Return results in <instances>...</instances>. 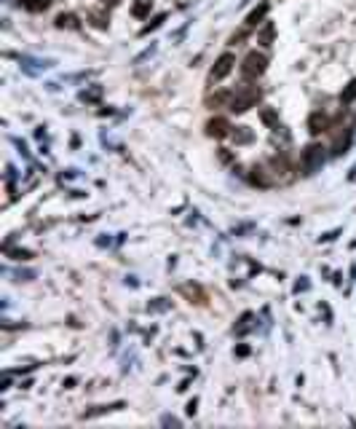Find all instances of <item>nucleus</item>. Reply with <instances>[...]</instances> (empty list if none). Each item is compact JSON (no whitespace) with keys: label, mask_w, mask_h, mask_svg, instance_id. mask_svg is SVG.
Instances as JSON below:
<instances>
[{"label":"nucleus","mask_w":356,"mask_h":429,"mask_svg":"<svg viewBox=\"0 0 356 429\" xmlns=\"http://www.w3.org/2000/svg\"><path fill=\"white\" fill-rule=\"evenodd\" d=\"M265 67H268V56L265 54H260V51H249V54L244 56V62H241V76L246 78V81H257V78L265 73Z\"/></svg>","instance_id":"f257e3e1"},{"label":"nucleus","mask_w":356,"mask_h":429,"mask_svg":"<svg viewBox=\"0 0 356 429\" xmlns=\"http://www.w3.org/2000/svg\"><path fill=\"white\" fill-rule=\"evenodd\" d=\"M257 100H260V89L244 83L238 91H233V100H231V105L228 107H231L233 113H246L252 105H257Z\"/></svg>","instance_id":"f03ea898"},{"label":"nucleus","mask_w":356,"mask_h":429,"mask_svg":"<svg viewBox=\"0 0 356 429\" xmlns=\"http://www.w3.org/2000/svg\"><path fill=\"white\" fill-rule=\"evenodd\" d=\"M321 164H324V148H321V145H308L306 151L300 153V169H303V175H313Z\"/></svg>","instance_id":"7ed1b4c3"},{"label":"nucleus","mask_w":356,"mask_h":429,"mask_svg":"<svg viewBox=\"0 0 356 429\" xmlns=\"http://www.w3.org/2000/svg\"><path fill=\"white\" fill-rule=\"evenodd\" d=\"M233 65H236V56L231 54V51H225V54L220 56V59L214 62V67H212V81H222V78H228L233 73Z\"/></svg>","instance_id":"20e7f679"},{"label":"nucleus","mask_w":356,"mask_h":429,"mask_svg":"<svg viewBox=\"0 0 356 429\" xmlns=\"http://www.w3.org/2000/svg\"><path fill=\"white\" fill-rule=\"evenodd\" d=\"M231 124H228V118H222V116H214L212 121H206V134L209 137H214V140H222V137H228L231 134Z\"/></svg>","instance_id":"39448f33"},{"label":"nucleus","mask_w":356,"mask_h":429,"mask_svg":"<svg viewBox=\"0 0 356 429\" xmlns=\"http://www.w3.org/2000/svg\"><path fill=\"white\" fill-rule=\"evenodd\" d=\"M327 129H330V118H327V113L316 110V113L308 116V131H311V134H324Z\"/></svg>","instance_id":"423d86ee"},{"label":"nucleus","mask_w":356,"mask_h":429,"mask_svg":"<svg viewBox=\"0 0 356 429\" xmlns=\"http://www.w3.org/2000/svg\"><path fill=\"white\" fill-rule=\"evenodd\" d=\"M249 182L257 188H271V177H268L265 167H252L249 169Z\"/></svg>","instance_id":"0eeeda50"},{"label":"nucleus","mask_w":356,"mask_h":429,"mask_svg":"<svg viewBox=\"0 0 356 429\" xmlns=\"http://www.w3.org/2000/svg\"><path fill=\"white\" fill-rule=\"evenodd\" d=\"M180 293H182V295H188V298H190V303H204V301H206L204 290H201L198 284H182Z\"/></svg>","instance_id":"6e6552de"},{"label":"nucleus","mask_w":356,"mask_h":429,"mask_svg":"<svg viewBox=\"0 0 356 429\" xmlns=\"http://www.w3.org/2000/svg\"><path fill=\"white\" fill-rule=\"evenodd\" d=\"M233 100V91H217V94H212L209 100H206V105L209 107H222V105H231Z\"/></svg>","instance_id":"1a4fd4ad"},{"label":"nucleus","mask_w":356,"mask_h":429,"mask_svg":"<svg viewBox=\"0 0 356 429\" xmlns=\"http://www.w3.org/2000/svg\"><path fill=\"white\" fill-rule=\"evenodd\" d=\"M273 32H276V27H273V22H265V27H262V30L257 32V43H262V46H271V43H273Z\"/></svg>","instance_id":"9d476101"},{"label":"nucleus","mask_w":356,"mask_h":429,"mask_svg":"<svg viewBox=\"0 0 356 429\" xmlns=\"http://www.w3.org/2000/svg\"><path fill=\"white\" fill-rule=\"evenodd\" d=\"M265 14H268V3H262L260 8H255L249 16H246V27H257V25H260V19H262Z\"/></svg>","instance_id":"9b49d317"},{"label":"nucleus","mask_w":356,"mask_h":429,"mask_svg":"<svg viewBox=\"0 0 356 429\" xmlns=\"http://www.w3.org/2000/svg\"><path fill=\"white\" fill-rule=\"evenodd\" d=\"M260 118H262V124H265V126H279V113L273 110V107H262Z\"/></svg>","instance_id":"f8f14e48"},{"label":"nucleus","mask_w":356,"mask_h":429,"mask_svg":"<svg viewBox=\"0 0 356 429\" xmlns=\"http://www.w3.org/2000/svg\"><path fill=\"white\" fill-rule=\"evenodd\" d=\"M56 27H67V30H75L78 27V19L72 14H59L56 16Z\"/></svg>","instance_id":"ddd939ff"},{"label":"nucleus","mask_w":356,"mask_h":429,"mask_svg":"<svg viewBox=\"0 0 356 429\" xmlns=\"http://www.w3.org/2000/svg\"><path fill=\"white\" fill-rule=\"evenodd\" d=\"M231 134H233L236 142H241V145H244V142H252V131L246 126H236V131H231Z\"/></svg>","instance_id":"4468645a"},{"label":"nucleus","mask_w":356,"mask_h":429,"mask_svg":"<svg viewBox=\"0 0 356 429\" xmlns=\"http://www.w3.org/2000/svg\"><path fill=\"white\" fill-rule=\"evenodd\" d=\"M131 14H134L137 19H142V16H147V14H150V0H140V3L134 5V11H131Z\"/></svg>","instance_id":"2eb2a0df"},{"label":"nucleus","mask_w":356,"mask_h":429,"mask_svg":"<svg viewBox=\"0 0 356 429\" xmlns=\"http://www.w3.org/2000/svg\"><path fill=\"white\" fill-rule=\"evenodd\" d=\"M22 5H24L27 11H43L46 5H48V0H22Z\"/></svg>","instance_id":"dca6fc26"},{"label":"nucleus","mask_w":356,"mask_h":429,"mask_svg":"<svg viewBox=\"0 0 356 429\" xmlns=\"http://www.w3.org/2000/svg\"><path fill=\"white\" fill-rule=\"evenodd\" d=\"M354 97H356V81L348 83V89L340 94V102H343V105H348V102H354Z\"/></svg>","instance_id":"f3484780"},{"label":"nucleus","mask_w":356,"mask_h":429,"mask_svg":"<svg viewBox=\"0 0 356 429\" xmlns=\"http://www.w3.org/2000/svg\"><path fill=\"white\" fill-rule=\"evenodd\" d=\"M252 319H255V317H252V314H244V317H241V325H238V328H236V333H238V335H244L246 330L252 328V325H249Z\"/></svg>","instance_id":"a211bd4d"},{"label":"nucleus","mask_w":356,"mask_h":429,"mask_svg":"<svg viewBox=\"0 0 356 429\" xmlns=\"http://www.w3.org/2000/svg\"><path fill=\"white\" fill-rule=\"evenodd\" d=\"M8 255H14V260H30L32 252H27V250H19V252H11V250H5Z\"/></svg>","instance_id":"6ab92c4d"},{"label":"nucleus","mask_w":356,"mask_h":429,"mask_svg":"<svg viewBox=\"0 0 356 429\" xmlns=\"http://www.w3.org/2000/svg\"><path fill=\"white\" fill-rule=\"evenodd\" d=\"M246 38V30H241V32H236V35H231V46H241V41Z\"/></svg>","instance_id":"aec40b11"}]
</instances>
